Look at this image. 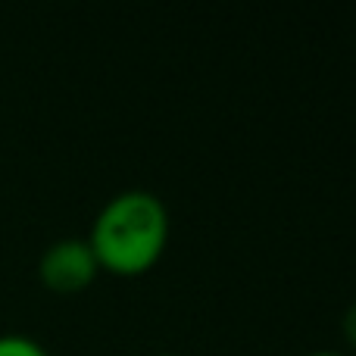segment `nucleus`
Instances as JSON below:
<instances>
[{
  "mask_svg": "<svg viewBox=\"0 0 356 356\" xmlns=\"http://www.w3.org/2000/svg\"><path fill=\"white\" fill-rule=\"evenodd\" d=\"M88 244L104 272H113L119 278L144 275L166 253V203L150 191H122L104 203L91 225Z\"/></svg>",
  "mask_w": 356,
  "mask_h": 356,
  "instance_id": "nucleus-1",
  "label": "nucleus"
},
{
  "mask_svg": "<svg viewBox=\"0 0 356 356\" xmlns=\"http://www.w3.org/2000/svg\"><path fill=\"white\" fill-rule=\"evenodd\" d=\"M97 272V257L85 238L54 241L38 259V278L54 294H79L88 284H94Z\"/></svg>",
  "mask_w": 356,
  "mask_h": 356,
  "instance_id": "nucleus-2",
  "label": "nucleus"
},
{
  "mask_svg": "<svg viewBox=\"0 0 356 356\" xmlns=\"http://www.w3.org/2000/svg\"><path fill=\"white\" fill-rule=\"evenodd\" d=\"M0 356H47V350L25 334H0Z\"/></svg>",
  "mask_w": 356,
  "mask_h": 356,
  "instance_id": "nucleus-3",
  "label": "nucleus"
},
{
  "mask_svg": "<svg viewBox=\"0 0 356 356\" xmlns=\"http://www.w3.org/2000/svg\"><path fill=\"white\" fill-rule=\"evenodd\" d=\"M341 332H344V341L356 350V303L344 313V319H341Z\"/></svg>",
  "mask_w": 356,
  "mask_h": 356,
  "instance_id": "nucleus-4",
  "label": "nucleus"
},
{
  "mask_svg": "<svg viewBox=\"0 0 356 356\" xmlns=\"http://www.w3.org/2000/svg\"><path fill=\"white\" fill-rule=\"evenodd\" d=\"M309 356H341V353H332V350H319V353H309Z\"/></svg>",
  "mask_w": 356,
  "mask_h": 356,
  "instance_id": "nucleus-5",
  "label": "nucleus"
},
{
  "mask_svg": "<svg viewBox=\"0 0 356 356\" xmlns=\"http://www.w3.org/2000/svg\"><path fill=\"white\" fill-rule=\"evenodd\" d=\"M160 356H172V353H160Z\"/></svg>",
  "mask_w": 356,
  "mask_h": 356,
  "instance_id": "nucleus-6",
  "label": "nucleus"
}]
</instances>
